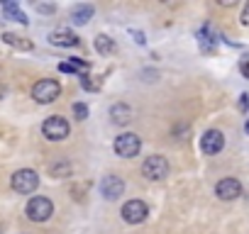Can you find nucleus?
I'll return each instance as SVG.
<instances>
[{"instance_id": "obj_1", "label": "nucleus", "mask_w": 249, "mask_h": 234, "mask_svg": "<svg viewBox=\"0 0 249 234\" xmlns=\"http://www.w3.org/2000/svg\"><path fill=\"white\" fill-rule=\"evenodd\" d=\"M42 134L49 139V142H64L69 134H71V127L69 122L64 120L61 115H52L42 122Z\"/></svg>"}, {"instance_id": "obj_2", "label": "nucleus", "mask_w": 249, "mask_h": 234, "mask_svg": "<svg viewBox=\"0 0 249 234\" xmlns=\"http://www.w3.org/2000/svg\"><path fill=\"white\" fill-rule=\"evenodd\" d=\"M10 185H13L15 193H20V195H30V193L37 190V185H39V176H37V171H32V168H20V171L13 173Z\"/></svg>"}, {"instance_id": "obj_3", "label": "nucleus", "mask_w": 249, "mask_h": 234, "mask_svg": "<svg viewBox=\"0 0 249 234\" xmlns=\"http://www.w3.org/2000/svg\"><path fill=\"white\" fill-rule=\"evenodd\" d=\"M112 149H115V154H117L120 159H132V156L140 154L142 139H140L135 132H124V134H120V137L112 142Z\"/></svg>"}, {"instance_id": "obj_4", "label": "nucleus", "mask_w": 249, "mask_h": 234, "mask_svg": "<svg viewBox=\"0 0 249 234\" xmlns=\"http://www.w3.org/2000/svg\"><path fill=\"white\" fill-rule=\"evenodd\" d=\"M61 95V85L54 81V78H42L32 85V98L39 102V105H49L54 102L56 98Z\"/></svg>"}, {"instance_id": "obj_5", "label": "nucleus", "mask_w": 249, "mask_h": 234, "mask_svg": "<svg viewBox=\"0 0 249 234\" xmlns=\"http://www.w3.org/2000/svg\"><path fill=\"white\" fill-rule=\"evenodd\" d=\"M25 212H27V217L32 222H47L54 215V202L49 198H44V195H35V198H30Z\"/></svg>"}, {"instance_id": "obj_6", "label": "nucleus", "mask_w": 249, "mask_h": 234, "mask_svg": "<svg viewBox=\"0 0 249 234\" xmlns=\"http://www.w3.org/2000/svg\"><path fill=\"white\" fill-rule=\"evenodd\" d=\"M169 161L164 159V156H159V154H154V156H147L144 159V164H142V176L147 178V181H164L166 176H169Z\"/></svg>"}, {"instance_id": "obj_7", "label": "nucleus", "mask_w": 249, "mask_h": 234, "mask_svg": "<svg viewBox=\"0 0 249 234\" xmlns=\"http://www.w3.org/2000/svg\"><path fill=\"white\" fill-rule=\"evenodd\" d=\"M120 215H122V219L127 222V224H142L144 219H147V215H149V207H147V202L144 200H127L122 205V210H120Z\"/></svg>"}, {"instance_id": "obj_8", "label": "nucleus", "mask_w": 249, "mask_h": 234, "mask_svg": "<svg viewBox=\"0 0 249 234\" xmlns=\"http://www.w3.org/2000/svg\"><path fill=\"white\" fill-rule=\"evenodd\" d=\"M200 149H203V154H208V156L220 154V151L225 149V134H222L220 130H208V132L200 137Z\"/></svg>"}, {"instance_id": "obj_9", "label": "nucleus", "mask_w": 249, "mask_h": 234, "mask_svg": "<svg viewBox=\"0 0 249 234\" xmlns=\"http://www.w3.org/2000/svg\"><path fill=\"white\" fill-rule=\"evenodd\" d=\"M100 193H103L105 200H117L124 193V181L120 176H115V173H107L100 181Z\"/></svg>"}, {"instance_id": "obj_10", "label": "nucleus", "mask_w": 249, "mask_h": 234, "mask_svg": "<svg viewBox=\"0 0 249 234\" xmlns=\"http://www.w3.org/2000/svg\"><path fill=\"white\" fill-rule=\"evenodd\" d=\"M215 195L220 200H237L242 195V183L237 178H222L217 185H215Z\"/></svg>"}, {"instance_id": "obj_11", "label": "nucleus", "mask_w": 249, "mask_h": 234, "mask_svg": "<svg viewBox=\"0 0 249 234\" xmlns=\"http://www.w3.org/2000/svg\"><path fill=\"white\" fill-rule=\"evenodd\" d=\"M110 117H112L115 125H127V122L132 120V107L124 105V102H115V105L110 107Z\"/></svg>"}, {"instance_id": "obj_12", "label": "nucleus", "mask_w": 249, "mask_h": 234, "mask_svg": "<svg viewBox=\"0 0 249 234\" xmlns=\"http://www.w3.org/2000/svg\"><path fill=\"white\" fill-rule=\"evenodd\" d=\"M49 42H52L54 47H78V37H76L73 32H69V30H56V32H52V34H49Z\"/></svg>"}, {"instance_id": "obj_13", "label": "nucleus", "mask_w": 249, "mask_h": 234, "mask_svg": "<svg viewBox=\"0 0 249 234\" xmlns=\"http://www.w3.org/2000/svg\"><path fill=\"white\" fill-rule=\"evenodd\" d=\"M3 10H5V17H8V20H15V22H20V25H27V22H30L27 15L18 8V3H3Z\"/></svg>"}, {"instance_id": "obj_14", "label": "nucleus", "mask_w": 249, "mask_h": 234, "mask_svg": "<svg viewBox=\"0 0 249 234\" xmlns=\"http://www.w3.org/2000/svg\"><path fill=\"white\" fill-rule=\"evenodd\" d=\"M93 47H95V51H98V54L107 56V54H112V51H115V39H110L107 34H98V37H95V42H93Z\"/></svg>"}, {"instance_id": "obj_15", "label": "nucleus", "mask_w": 249, "mask_h": 234, "mask_svg": "<svg viewBox=\"0 0 249 234\" xmlns=\"http://www.w3.org/2000/svg\"><path fill=\"white\" fill-rule=\"evenodd\" d=\"M90 17H93V8H90V5H76V8L71 10V20H73L76 25H86Z\"/></svg>"}, {"instance_id": "obj_16", "label": "nucleus", "mask_w": 249, "mask_h": 234, "mask_svg": "<svg viewBox=\"0 0 249 234\" xmlns=\"http://www.w3.org/2000/svg\"><path fill=\"white\" fill-rule=\"evenodd\" d=\"M3 42L10 44V47H18V49H22V51H30V49H32V42H27L25 37H18V34H13V32H5V34H3Z\"/></svg>"}, {"instance_id": "obj_17", "label": "nucleus", "mask_w": 249, "mask_h": 234, "mask_svg": "<svg viewBox=\"0 0 249 234\" xmlns=\"http://www.w3.org/2000/svg\"><path fill=\"white\" fill-rule=\"evenodd\" d=\"M59 71H64V73H76V71H81V73H86V71H88V64H86V61H78V59H71V61L59 64Z\"/></svg>"}, {"instance_id": "obj_18", "label": "nucleus", "mask_w": 249, "mask_h": 234, "mask_svg": "<svg viewBox=\"0 0 249 234\" xmlns=\"http://www.w3.org/2000/svg\"><path fill=\"white\" fill-rule=\"evenodd\" d=\"M73 115H76V120H86V117H88V107L83 102H73Z\"/></svg>"}, {"instance_id": "obj_19", "label": "nucleus", "mask_w": 249, "mask_h": 234, "mask_svg": "<svg viewBox=\"0 0 249 234\" xmlns=\"http://www.w3.org/2000/svg\"><path fill=\"white\" fill-rule=\"evenodd\" d=\"M37 10H39V13L52 15V13H56V5H44V3H39V5H37Z\"/></svg>"}, {"instance_id": "obj_20", "label": "nucleus", "mask_w": 249, "mask_h": 234, "mask_svg": "<svg viewBox=\"0 0 249 234\" xmlns=\"http://www.w3.org/2000/svg\"><path fill=\"white\" fill-rule=\"evenodd\" d=\"M239 71H242V76H244V78H249V59L239 61Z\"/></svg>"}, {"instance_id": "obj_21", "label": "nucleus", "mask_w": 249, "mask_h": 234, "mask_svg": "<svg viewBox=\"0 0 249 234\" xmlns=\"http://www.w3.org/2000/svg\"><path fill=\"white\" fill-rule=\"evenodd\" d=\"M242 25L244 27H249V3L244 5V10H242Z\"/></svg>"}, {"instance_id": "obj_22", "label": "nucleus", "mask_w": 249, "mask_h": 234, "mask_svg": "<svg viewBox=\"0 0 249 234\" xmlns=\"http://www.w3.org/2000/svg\"><path fill=\"white\" fill-rule=\"evenodd\" d=\"M239 110H247V95H242V100H239Z\"/></svg>"}, {"instance_id": "obj_23", "label": "nucleus", "mask_w": 249, "mask_h": 234, "mask_svg": "<svg viewBox=\"0 0 249 234\" xmlns=\"http://www.w3.org/2000/svg\"><path fill=\"white\" fill-rule=\"evenodd\" d=\"M132 34L137 37V42H140V44H144V37H142V32H132Z\"/></svg>"}, {"instance_id": "obj_24", "label": "nucleus", "mask_w": 249, "mask_h": 234, "mask_svg": "<svg viewBox=\"0 0 249 234\" xmlns=\"http://www.w3.org/2000/svg\"><path fill=\"white\" fill-rule=\"evenodd\" d=\"M244 127H247V134H249V120H247V125H244Z\"/></svg>"}]
</instances>
